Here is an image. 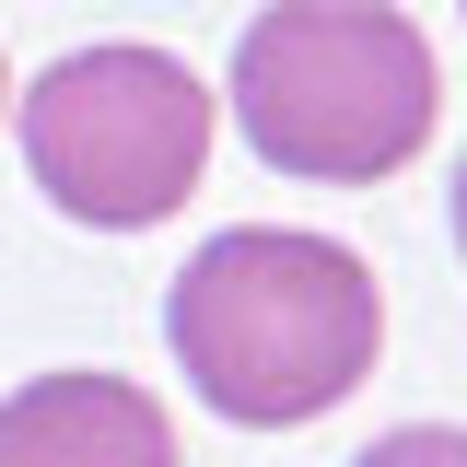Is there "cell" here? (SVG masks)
I'll return each instance as SVG.
<instances>
[{
    "label": "cell",
    "mask_w": 467,
    "mask_h": 467,
    "mask_svg": "<svg viewBox=\"0 0 467 467\" xmlns=\"http://www.w3.org/2000/svg\"><path fill=\"white\" fill-rule=\"evenodd\" d=\"M164 350L234 432H304L374 374L386 292L339 234L304 223H234L211 234L164 292Z\"/></svg>",
    "instance_id": "6da1fadb"
},
{
    "label": "cell",
    "mask_w": 467,
    "mask_h": 467,
    "mask_svg": "<svg viewBox=\"0 0 467 467\" xmlns=\"http://www.w3.org/2000/svg\"><path fill=\"white\" fill-rule=\"evenodd\" d=\"M223 106L269 175L386 187L398 164H420V140L444 117V70L398 0H269L234 36Z\"/></svg>",
    "instance_id": "7a4b0ae2"
},
{
    "label": "cell",
    "mask_w": 467,
    "mask_h": 467,
    "mask_svg": "<svg viewBox=\"0 0 467 467\" xmlns=\"http://www.w3.org/2000/svg\"><path fill=\"white\" fill-rule=\"evenodd\" d=\"M211 117H223V94L175 47H140V36L70 47V58H47V70L12 94L36 199H47L58 223H82V234L175 223L187 187L211 175Z\"/></svg>",
    "instance_id": "3957f363"
},
{
    "label": "cell",
    "mask_w": 467,
    "mask_h": 467,
    "mask_svg": "<svg viewBox=\"0 0 467 467\" xmlns=\"http://www.w3.org/2000/svg\"><path fill=\"white\" fill-rule=\"evenodd\" d=\"M0 467H187L175 420L129 374H24L0 398Z\"/></svg>",
    "instance_id": "277c9868"
},
{
    "label": "cell",
    "mask_w": 467,
    "mask_h": 467,
    "mask_svg": "<svg viewBox=\"0 0 467 467\" xmlns=\"http://www.w3.org/2000/svg\"><path fill=\"white\" fill-rule=\"evenodd\" d=\"M350 467H467V420H398V432H374Z\"/></svg>",
    "instance_id": "5b68a950"
},
{
    "label": "cell",
    "mask_w": 467,
    "mask_h": 467,
    "mask_svg": "<svg viewBox=\"0 0 467 467\" xmlns=\"http://www.w3.org/2000/svg\"><path fill=\"white\" fill-rule=\"evenodd\" d=\"M456 257H467V164H456Z\"/></svg>",
    "instance_id": "8992f818"
},
{
    "label": "cell",
    "mask_w": 467,
    "mask_h": 467,
    "mask_svg": "<svg viewBox=\"0 0 467 467\" xmlns=\"http://www.w3.org/2000/svg\"><path fill=\"white\" fill-rule=\"evenodd\" d=\"M0 117H12V58H0Z\"/></svg>",
    "instance_id": "52a82bcc"
}]
</instances>
